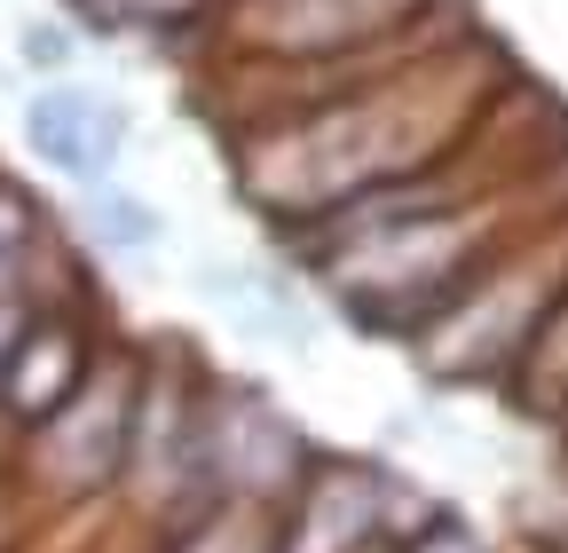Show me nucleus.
I'll return each mask as SVG.
<instances>
[{
  "label": "nucleus",
  "instance_id": "f257e3e1",
  "mask_svg": "<svg viewBox=\"0 0 568 553\" xmlns=\"http://www.w3.org/2000/svg\"><path fill=\"white\" fill-rule=\"evenodd\" d=\"M308 474V443L293 435L276 403H261L253 388H230L205 403V491L237 499V506H276L293 499Z\"/></svg>",
  "mask_w": 568,
  "mask_h": 553
},
{
  "label": "nucleus",
  "instance_id": "f03ea898",
  "mask_svg": "<svg viewBox=\"0 0 568 553\" xmlns=\"http://www.w3.org/2000/svg\"><path fill=\"white\" fill-rule=\"evenodd\" d=\"M134 395H142V380L95 364V372L80 380V395L32 428V435H40V459H48V474L63 482V491H95V482H111V474L126 466Z\"/></svg>",
  "mask_w": 568,
  "mask_h": 553
},
{
  "label": "nucleus",
  "instance_id": "7ed1b4c3",
  "mask_svg": "<svg viewBox=\"0 0 568 553\" xmlns=\"http://www.w3.org/2000/svg\"><path fill=\"white\" fill-rule=\"evenodd\" d=\"M126 103L119 95H103V88H80V80H55V88H40L32 103H24V143L55 167V174H71V182H111V167H119V151H126Z\"/></svg>",
  "mask_w": 568,
  "mask_h": 553
},
{
  "label": "nucleus",
  "instance_id": "20e7f679",
  "mask_svg": "<svg viewBox=\"0 0 568 553\" xmlns=\"http://www.w3.org/2000/svg\"><path fill=\"white\" fill-rule=\"evenodd\" d=\"M379 506H387V482H379L372 466L324 459V466L301 474L293 522H284L276 553H372V537H379Z\"/></svg>",
  "mask_w": 568,
  "mask_h": 553
},
{
  "label": "nucleus",
  "instance_id": "39448f33",
  "mask_svg": "<svg viewBox=\"0 0 568 553\" xmlns=\"http://www.w3.org/2000/svg\"><path fill=\"white\" fill-rule=\"evenodd\" d=\"M88 372H95L88 340L71 332L63 316H32V324L9 340V356H0V420L40 428L48 411H63L71 395H80Z\"/></svg>",
  "mask_w": 568,
  "mask_h": 553
},
{
  "label": "nucleus",
  "instance_id": "423d86ee",
  "mask_svg": "<svg viewBox=\"0 0 568 553\" xmlns=\"http://www.w3.org/2000/svg\"><path fill=\"white\" fill-rule=\"evenodd\" d=\"M418 0H253V32L276 56H339L364 48V32L403 24Z\"/></svg>",
  "mask_w": 568,
  "mask_h": 553
},
{
  "label": "nucleus",
  "instance_id": "0eeeda50",
  "mask_svg": "<svg viewBox=\"0 0 568 553\" xmlns=\"http://www.w3.org/2000/svg\"><path fill=\"white\" fill-rule=\"evenodd\" d=\"M88 222H95V238L111 253H159V238H166V214H159V205H142L134 190H119V182L88 190Z\"/></svg>",
  "mask_w": 568,
  "mask_h": 553
},
{
  "label": "nucleus",
  "instance_id": "6e6552de",
  "mask_svg": "<svg viewBox=\"0 0 568 553\" xmlns=\"http://www.w3.org/2000/svg\"><path fill=\"white\" fill-rule=\"evenodd\" d=\"M174 553H276V530L261 522V506H237V499H213L182 537Z\"/></svg>",
  "mask_w": 568,
  "mask_h": 553
},
{
  "label": "nucleus",
  "instance_id": "1a4fd4ad",
  "mask_svg": "<svg viewBox=\"0 0 568 553\" xmlns=\"http://www.w3.org/2000/svg\"><path fill=\"white\" fill-rule=\"evenodd\" d=\"M95 32H174V24H190L205 0H71Z\"/></svg>",
  "mask_w": 568,
  "mask_h": 553
},
{
  "label": "nucleus",
  "instance_id": "9d476101",
  "mask_svg": "<svg viewBox=\"0 0 568 553\" xmlns=\"http://www.w3.org/2000/svg\"><path fill=\"white\" fill-rule=\"evenodd\" d=\"M40 230H48V222H40V205H32V190L0 174V269H17V261H32Z\"/></svg>",
  "mask_w": 568,
  "mask_h": 553
},
{
  "label": "nucleus",
  "instance_id": "9b49d317",
  "mask_svg": "<svg viewBox=\"0 0 568 553\" xmlns=\"http://www.w3.org/2000/svg\"><path fill=\"white\" fill-rule=\"evenodd\" d=\"M71 56H80V40L63 24H24V63L32 72H71Z\"/></svg>",
  "mask_w": 568,
  "mask_h": 553
},
{
  "label": "nucleus",
  "instance_id": "f8f14e48",
  "mask_svg": "<svg viewBox=\"0 0 568 553\" xmlns=\"http://www.w3.org/2000/svg\"><path fill=\"white\" fill-rule=\"evenodd\" d=\"M40 309H32V293H24V261L17 269H0V356H9V340L32 324Z\"/></svg>",
  "mask_w": 568,
  "mask_h": 553
},
{
  "label": "nucleus",
  "instance_id": "ddd939ff",
  "mask_svg": "<svg viewBox=\"0 0 568 553\" xmlns=\"http://www.w3.org/2000/svg\"><path fill=\"white\" fill-rule=\"evenodd\" d=\"M403 553H481V545H474V530H458V522H435V530H418Z\"/></svg>",
  "mask_w": 568,
  "mask_h": 553
}]
</instances>
